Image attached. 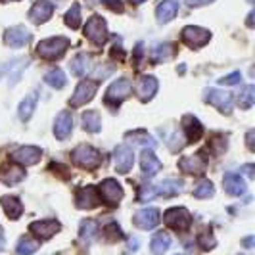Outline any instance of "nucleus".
<instances>
[{
  "label": "nucleus",
  "instance_id": "obj_43",
  "mask_svg": "<svg viewBox=\"0 0 255 255\" xmlns=\"http://www.w3.org/2000/svg\"><path fill=\"white\" fill-rule=\"evenodd\" d=\"M240 81H242V75H240V73H230L229 77H223L219 83H221V85H238Z\"/></svg>",
  "mask_w": 255,
  "mask_h": 255
},
{
  "label": "nucleus",
  "instance_id": "obj_42",
  "mask_svg": "<svg viewBox=\"0 0 255 255\" xmlns=\"http://www.w3.org/2000/svg\"><path fill=\"white\" fill-rule=\"evenodd\" d=\"M106 234L110 236V240H117V238H121V229H119V225H115V223L108 225V227H106Z\"/></svg>",
  "mask_w": 255,
  "mask_h": 255
},
{
  "label": "nucleus",
  "instance_id": "obj_47",
  "mask_svg": "<svg viewBox=\"0 0 255 255\" xmlns=\"http://www.w3.org/2000/svg\"><path fill=\"white\" fill-rule=\"evenodd\" d=\"M244 171H246V173L250 175V179H254V177H255V173H254V165H246V167H244Z\"/></svg>",
  "mask_w": 255,
  "mask_h": 255
},
{
  "label": "nucleus",
  "instance_id": "obj_23",
  "mask_svg": "<svg viewBox=\"0 0 255 255\" xmlns=\"http://www.w3.org/2000/svg\"><path fill=\"white\" fill-rule=\"evenodd\" d=\"M153 188V196H163V198H173L177 196L179 192H182V180H163L159 182L157 186H152Z\"/></svg>",
  "mask_w": 255,
  "mask_h": 255
},
{
  "label": "nucleus",
  "instance_id": "obj_2",
  "mask_svg": "<svg viewBox=\"0 0 255 255\" xmlns=\"http://www.w3.org/2000/svg\"><path fill=\"white\" fill-rule=\"evenodd\" d=\"M71 161L77 167H83V169H96L102 163V155L90 144H81L71 152Z\"/></svg>",
  "mask_w": 255,
  "mask_h": 255
},
{
  "label": "nucleus",
  "instance_id": "obj_29",
  "mask_svg": "<svg viewBox=\"0 0 255 255\" xmlns=\"http://www.w3.org/2000/svg\"><path fill=\"white\" fill-rule=\"evenodd\" d=\"M83 128L87 132H100V128H102V117H100V114L94 112V110L83 114Z\"/></svg>",
  "mask_w": 255,
  "mask_h": 255
},
{
  "label": "nucleus",
  "instance_id": "obj_35",
  "mask_svg": "<svg viewBox=\"0 0 255 255\" xmlns=\"http://www.w3.org/2000/svg\"><path fill=\"white\" fill-rule=\"evenodd\" d=\"M64 21H65V25L71 27V29H79V27H81V6H79L77 2L67 10Z\"/></svg>",
  "mask_w": 255,
  "mask_h": 255
},
{
  "label": "nucleus",
  "instance_id": "obj_10",
  "mask_svg": "<svg viewBox=\"0 0 255 255\" xmlns=\"http://www.w3.org/2000/svg\"><path fill=\"white\" fill-rule=\"evenodd\" d=\"M10 157H12V161L19 163L21 167H29L40 161L42 152H40V148H37V146H21V148H17Z\"/></svg>",
  "mask_w": 255,
  "mask_h": 255
},
{
  "label": "nucleus",
  "instance_id": "obj_14",
  "mask_svg": "<svg viewBox=\"0 0 255 255\" xmlns=\"http://www.w3.org/2000/svg\"><path fill=\"white\" fill-rule=\"evenodd\" d=\"M132 223L142 230H152L153 227L159 223V209H157V207L140 209V211L132 217Z\"/></svg>",
  "mask_w": 255,
  "mask_h": 255
},
{
  "label": "nucleus",
  "instance_id": "obj_26",
  "mask_svg": "<svg viewBox=\"0 0 255 255\" xmlns=\"http://www.w3.org/2000/svg\"><path fill=\"white\" fill-rule=\"evenodd\" d=\"M0 204L4 207L6 215L12 219V221L21 217V213H23V204H21L19 198H15V196H4V198L0 200Z\"/></svg>",
  "mask_w": 255,
  "mask_h": 255
},
{
  "label": "nucleus",
  "instance_id": "obj_21",
  "mask_svg": "<svg viewBox=\"0 0 255 255\" xmlns=\"http://www.w3.org/2000/svg\"><path fill=\"white\" fill-rule=\"evenodd\" d=\"M182 128H184V136H188L186 142H198L204 134V125L194 115L182 117Z\"/></svg>",
  "mask_w": 255,
  "mask_h": 255
},
{
  "label": "nucleus",
  "instance_id": "obj_24",
  "mask_svg": "<svg viewBox=\"0 0 255 255\" xmlns=\"http://www.w3.org/2000/svg\"><path fill=\"white\" fill-rule=\"evenodd\" d=\"M25 179V171L21 169V167L17 165H8V167H2L0 169V180L4 182V184H19L21 180Z\"/></svg>",
  "mask_w": 255,
  "mask_h": 255
},
{
  "label": "nucleus",
  "instance_id": "obj_30",
  "mask_svg": "<svg viewBox=\"0 0 255 255\" xmlns=\"http://www.w3.org/2000/svg\"><path fill=\"white\" fill-rule=\"evenodd\" d=\"M89 65H90V56L89 54H85V52H81V54H77V58L71 62V73L77 77H83L87 75V71H89Z\"/></svg>",
  "mask_w": 255,
  "mask_h": 255
},
{
  "label": "nucleus",
  "instance_id": "obj_7",
  "mask_svg": "<svg viewBox=\"0 0 255 255\" xmlns=\"http://www.w3.org/2000/svg\"><path fill=\"white\" fill-rule=\"evenodd\" d=\"M180 38H182L184 44H188V46H192V48H202V46H205V44L209 42L211 33H209L207 29H204V27L188 25L182 29Z\"/></svg>",
  "mask_w": 255,
  "mask_h": 255
},
{
  "label": "nucleus",
  "instance_id": "obj_1",
  "mask_svg": "<svg viewBox=\"0 0 255 255\" xmlns=\"http://www.w3.org/2000/svg\"><path fill=\"white\" fill-rule=\"evenodd\" d=\"M67 48H69V40L65 37H52V38H46V40H40V42H38L37 54L42 60L54 62V60H60Z\"/></svg>",
  "mask_w": 255,
  "mask_h": 255
},
{
  "label": "nucleus",
  "instance_id": "obj_44",
  "mask_svg": "<svg viewBox=\"0 0 255 255\" xmlns=\"http://www.w3.org/2000/svg\"><path fill=\"white\" fill-rule=\"evenodd\" d=\"M104 6H108L110 10H114V12H123V2L121 0H102Z\"/></svg>",
  "mask_w": 255,
  "mask_h": 255
},
{
  "label": "nucleus",
  "instance_id": "obj_13",
  "mask_svg": "<svg viewBox=\"0 0 255 255\" xmlns=\"http://www.w3.org/2000/svg\"><path fill=\"white\" fill-rule=\"evenodd\" d=\"M159 89V83H157V79L153 75H144L140 77V81L136 83V96H138V100L140 102H150L153 96H155V92Z\"/></svg>",
  "mask_w": 255,
  "mask_h": 255
},
{
  "label": "nucleus",
  "instance_id": "obj_27",
  "mask_svg": "<svg viewBox=\"0 0 255 255\" xmlns=\"http://www.w3.org/2000/svg\"><path fill=\"white\" fill-rule=\"evenodd\" d=\"M37 102H38V92H31L29 96H25V98L21 100V104H19V117H21L23 121H29L31 115L35 114Z\"/></svg>",
  "mask_w": 255,
  "mask_h": 255
},
{
  "label": "nucleus",
  "instance_id": "obj_9",
  "mask_svg": "<svg viewBox=\"0 0 255 255\" xmlns=\"http://www.w3.org/2000/svg\"><path fill=\"white\" fill-rule=\"evenodd\" d=\"M205 102L215 106L219 112H223V114H232V94L227 92V90L209 89L205 92Z\"/></svg>",
  "mask_w": 255,
  "mask_h": 255
},
{
  "label": "nucleus",
  "instance_id": "obj_31",
  "mask_svg": "<svg viewBox=\"0 0 255 255\" xmlns=\"http://www.w3.org/2000/svg\"><path fill=\"white\" fill-rule=\"evenodd\" d=\"M175 52L177 48L171 44V42H163V44H157L152 52V58L153 62H167V60H171L173 56H175Z\"/></svg>",
  "mask_w": 255,
  "mask_h": 255
},
{
  "label": "nucleus",
  "instance_id": "obj_50",
  "mask_svg": "<svg viewBox=\"0 0 255 255\" xmlns=\"http://www.w3.org/2000/svg\"><path fill=\"white\" fill-rule=\"evenodd\" d=\"M2 246H4V234H2V229H0V250H2Z\"/></svg>",
  "mask_w": 255,
  "mask_h": 255
},
{
  "label": "nucleus",
  "instance_id": "obj_5",
  "mask_svg": "<svg viewBox=\"0 0 255 255\" xmlns=\"http://www.w3.org/2000/svg\"><path fill=\"white\" fill-rule=\"evenodd\" d=\"M163 221H165V225L169 227V229H175V230L184 232V230L190 229L192 215L188 213L186 207H171L169 211H165Z\"/></svg>",
  "mask_w": 255,
  "mask_h": 255
},
{
  "label": "nucleus",
  "instance_id": "obj_12",
  "mask_svg": "<svg viewBox=\"0 0 255 255\" xmlns=\"http://www.w3.org/2000/svg\"><path fill=\"white\" fill-rule=\"evenodd\" d=\"M52 13H54V4H52V0H37L33 6H31V10H29V19L33 21V23H46L48 19L52 17Z\"/></svg>",
  "mask_w": 255,
  "mask_h": 255
},
{
  "label": "nucleus",
  "instance_id": "obj_53",
  "mask_svg": "<svg viewBox=\"0 0 255 255\" xmlns=\"http://www.w3.org/2000/svg\"><path fill=\"white\" fill-rule=\"evenodd\" d=\"M0 75H2V69H0Z\"/></svg>",
  "mask_w": 255,
  "mask_h": 255
},
{
  "label": "nucleus",
  "instance_id": "obj_34",
  "mask_svg": "<svg viewBox=\"0 0 255 255\" xmlns=\"http://www.w3.org/2000/svg\"><path fill=\"white\" fill-rule=\"evenodd\" d=\"M27 65H29V62L27 60H13V62H10L8 64V79H10V83H17L19 79H21V71L25 69Z\"/></svg>",
  "mask_w": 255,
  "mask_h": 255
},
{
  "label": "nucleus",
  "instance_id": "obj_41",
  "mask_svg": "<svg viewBox=\"0 0 255 255\" xmlns=\"http://www.w3.org/2000/svg\"><path fill=\"white\" fill-rule=\"evenodd\" d=\"M198 242L202 244V248L204 250H211V248H215V238L205 230V232H202L200 234V238H198Z\"/></svg>",
  "mask_w": 255,
  "mask_h": 255
},
{
  "label": "nucleus",
  "instance_id": "obj_17",
  "mask_svg": "<svg viewBox=\"0 0 255 255\" xmlns=\"http://www.w3.org/2000/svg\"><path fill=\"white\" fill-rule=\"evenodd\" d=\"M75 204L79 209H92V207L100 204V196H98L94 186H85V188L77 192Z\"/></svg>",
  "mask_w": 255,
  "mask_h": 255
},
{
  "label": "nucleus",
  "instance_id": "obj_38",
  "mask_svg": "<svg viewBox=\"0 0 255 255\" xmlns=\"http://www.w3.org/2000/svg\"><path fill=\"white\" fill-rule=\"evenodd\" d=\"M127 136L134 142V144H140V146H144L146 150H148V146H150V148H153V146H155V140H153V138L148 134V132H146V130H134V132H128Z\"/></svg>",
  "mask_w": 255,
  "mask_h": 255
},
{
  "label": "nucleus",
  "instance_id": "obj_51",
  "mask_svg": "<svg viewBox=\"0 0 255 255\" xmlns=\"http://www.w3.org/2000/svg\"><path fill=\"white\" fill-rule=\"evenodd\" d=\"M132 4H142V2H146V0H130Z\"/></svg>",
  "mask_w": 255,
  "mask_h": 255
},
{
  "label": "nucleus",
  "instance_id": "obj_32",
  "mask_svg": "<svg viewBox=\"0 0 255 255\" xmlns=\"http://www.w3.org/2000/svg\"><path fill=\"white\" fill-rule=\"evenodd\" d=\"M96 232H98V225H96V221L87 219V221H83V223H81V240H83V242L90 244L92 240H94Z\"/></svg>",
  "mask_w": 255,
  "mask_h": 255
},
{
  "label": "nucleus",
  "instance_id": "obj_52",
  "mask_svg": "<svg viewBox=\"0 0 255 255\" xmlns=\"http://www.w3.org/2000/svg\"><path fill=\"white\" fill-rule=\"evenodd\" d=\"M0 2H15V0H0Z\"/></svg>",
  "mask_w": 255,
  "mask_h": 255
},
{
  "label": "nucleus",
  "instance_id": "obj_16",
  "mask_svg": "<svg viewBox=\"0 0 255 255\" xmlns=\"http://www.w3.org/2000/svg\"><path fill=\"white\" fill-rule=\"evenodd\" d=\"M29 229H31V232H33L37 238L48 240V238H52V236L60 230V223L54 221V219H46V221H37V223H33Z\"/></svg>",
  "mask_w": 255,
  "mask_h": 255
},
{
  "label": "nucleus",
  "instance_id": "obj_33",
  "mask_svg": "<svg viewBox=\"0 0 255 255\" xmlns=\"http://www.w3.org/2000/svg\"><path fill=\"white\" fill-rule=\"evenodd\" d=\"M44 83H48L54 89H64L65 83H67V77L64 75L62 69H52L44 75Z\"/></svg>",
  "mask_w": 255,
  "mask_h": 255
},
{
  "label": "nucleus",
  "instance_id": "obj_49",
  "mask_svg": "<svg viewBox=\"0 0 255 255\" xmlns=\"http://www.w3.org/2000/svg\"><path fill=\"white\" fill-rule=\"evenodd\" d=\"M254 13H255V12H250V17H248V27L254 25Z\"/></svg>",
  "mask_w": 255,
  "mask_h": 255
},
{
  "label": "nucleus",
  "instance_id": "obj_19",
  "mask_svg": "<svg viewBox=\"0 0 255 255\" xmlns=\"http://www.w3.org/2000/svg\"><path fill=\"white\" fill-rule=\"evenodd\" d=\"M71 130H73V117H71V114L69 112H60L58 117H56V121H54V134H56V138L65 140L71 134Z\"/></svg>",
  "mask_w": 255,
  "mask_h": 255
},
{
  "label": "nucleus",
  "instance_id": "obj_48",
  "mask_svg": "<svg viewBox=\"0 0 255 255\" xmlns=\"http://www.w3.org/2000/svg\"><path fill=\"white\" fill-rule=\"evenodd\" d=\"M252 244H254V236H250V238L244 240V246H246V248H252Z\"/></svg>",
  "mask_w": 255,
  "mask_h": 255
},
{
  "label": "nucleus",
  "instance_id": "obj_39",
  "mask_svg": "<svg viewBox=\"0 0 255 255\" xmlns=\"http://www.w3.org/2000/svg\"><path fill=\"white\" fill-rule=\"evenodd\" d=\"M255 102V87L254 85H248L246 89L242 90V94H240V106H242L244 110H250Z\"/></svg>",
  "mask_w": 255,
  "mask_h": 255
},
{
  "label": "nucleus",
  "instance_id": "obj_3",
  "mask_svg": "<svg viewBox=\"0 0 255 255\" xmlns=\"http://www.w3.org/2000/svg\"><path fill=\"white\" fill-rule=\"evenodd\" d=\"M130 92H132V83L128 81L127 77H121V79H117L114 85L108 89L104 100H106L108 106H119L125 98L130 96Z\"/></svg>",
  "mask_w": 255,
  "mask_h": 255
},
{
  "label": "nucleus",
  "instance_id": "obj_36",
  "mask_svg": "<svg viewBox=\"0 0 255 255\" xmlns=\"http://www.w3.org/2000/svg\"><path fill=\"white\" fill-rule=\"evenodd\" d=\"M38 240H33V238H29V236H23L19 242H17V254L19 255H31V254H35L38 250Z\"/></svg>",
  "mask_w": 255,
  "mask_h": 255
},
{
  "label": "nucleus",
  "instance_id": "obj_28",
  "mask_svg": "<svg viewBox=\"0 0 255 255\" xmlns=\"http://www.w3.org/2000/svg\"><path fill=\"white\" fill-rule=\"evenodd\" d=\"M171 246V236L167 232H157L153 234L152 242H150V250L153 255H163Z\"/></svg>",
  "mask_w": 255,
  "mask_h": 255
},
{
  "label": "nucleus",
  "instance_id": "obj_20",
  "mask_svg": "<svg viewBox=\"0 0 255 255\" xmlns=\"http://www.w3.org/2000/svg\"><path fill=\"white\" fill-rule=\"evenodd\" d=\"M179 13V0H163L155 8V19L159 23H169Z\"/></svg>",
  "mask_w": 255,
  "mask_h": 255
},
{
  "label": "nucleus",
  "instance_id": "obj_8",
  "mask_svg": "<svg viewBox=\"0 0 255 255\" xmlns=\"http://www.w3.org/2000/svg\"><path fill=\"white\" fill-rule=\"evenodd\" d=\"M114 163H115V171L117 173H128L132 169V163H134V152L132 148L127 146V144H119L114 150Z\"/></svg>",
  "mask_w": 255,
  "mask_h": 255
},
{
  "label": "nucleus",
  "instance_id": "obj_4",
  "mask_svg": "<svg viewBox=\"0 0 255 255\" xmlns=\"http://www.w3.org/2000/svg\"><path fill=\"white\" fill-rule=\"evenodd\" d=\"M85 35L89 40H92L96 46H102L108 40V25L102 15H92L87 25H85Z\"/></svg>",
  "mask_w": 255,
  "mask_h": 255
},
{
  "label": "nucleus",
  "instance_id": "obj_25",
  "mask_svg": "<svg viewBox=\"0 0 255 255\" xmlns=\"http://www.w3.org/2000/svg\"><path fill=\"white\" fill-rule=\"evenodd\" d=\"M140 167H142V173H144V175L153 177V175H157V173H159V169H161V161L155 157V153H153L152 150H146L140 157Z\"/></svg>",
  "mask_w": 255,
  "mask_h": 255
},
{
  "label": "nucleus",
  "instance_id": "obj_15",
  "mask_svg": "<svg viewBox=\"0 0 255 255\" xmlns=\"http://www.w3.org/2000/svg\"><path fill=\"white\" fill-rule=\"evenodd\" d=\"M31 38H33V35L27 29H23V27H12V29H8L4 33V42L10 48H21V46H25Z\"/></svg>",
  "mask_w": 255,
  "mask_h": 255
},
{
  "label": "nucleus",
  "instance_id": "obj_18",
  "mask_svg": "<svg viewBox=\"0 0 255 255\" xmlns=\"http://www.w3.org/2000/svg\"><path fill=\"white\" fill-rule=\"evenodd\" d=\"M179 167L184 173H188V175H202L205 171V167H207V163H205L202 153H196V155H186V157H182L179 161Z\"/></svg>",
  "mask_w": 255,
  "mask_h": 255
},
{
  "label": "nucleus",
  "instance_id": "obj_22",
  "mask_svg": "<svg viewBox=\"0 0 255 255\" xmlns=\"http://www.w3.org/2000/svg\"><path fill=\"white\" fill-rule=\"evenodd\" d=\"M223 186H225V190L229 192L230 196H242L248 190V184L236 173H227L225 179H223Z\"/></svg>",
  "mask_w": 255,
  "mask_h": 255
},
{
  "label": "nucleus",
  "instance_id": "obj_40",
  "mask_svg": "<svg viewBox=\"0 0 255 255\" xmlns=\"http://www.w3.org/2000/svg\"><path fill=\"white\" fill-rule=\"evenodd\" d=\"M209 146H211V150L215 153H223L227 150V138H223V136H213V138L209 140Z\"/></svg>",
  "mask_w": 255,
  "mask_h": 255
},
{
  "label": "nucleus",
  "instance_id": "obj_45",
  "mask_svg": "<svg viewBox=\"0 0 255 255\" xmlns=\"http://www.w3.org/2000/svg\"><path fill=\"white\" fill-rule=\"evenodd\" d=\"M213 0H186V4L190 8H200V6H205V4H211Z\"/></svg>",
  "mask_w": 255,
  "mask_h": 255
},
{
  "label": "nucleus",
  "instance_id": "obj_6",
  "mask_svg": "<svg viewBox=\"0 0 255 255\" xmlns=\"http://www.w3.org/2000/svg\"><path fill=\"white\" fill-rule=\"evenodd\" d=\"M96 90H98V83H96V81H89V79L81 81V83L77 85L71 100H69V106H71V108H81V106L89 104L90 100L96 96Z\"/></svg>",
  "mask_w": 255,
  "mask_h": 255
},
{
  "label": "nucleus",
  "instance_id": "obj_11",
  "mask_svg": "<svg viewBox=\"0 0 255 255\" xmlns=\"http://www.w3.org/2000/svg\"><path fill=\"white\" fill-rule=\"evenodd\" d=\"M100 198H102L104 202L108 205H117L121 202V198H123V188H121V184L114 179H106L100 184Z\"/></svg>",
  "mask_w": 255,
  "mask_h": 255
},
{
  "label": "nucleus",
  "instance_id": "obj_37",
  "mask_svg": "<svg viewBox=\"0 0 255 255\" xmlns=\"http://www.w3.org/2000/svg\"><path fill=\"white\" fill-rule=\"evenodd\" d=\"M213 194H215V186H213L211 180H202V182H198V186L194 188V198H198V200L211 198Z\"/></svg>",
  "mask_w": 255,
  "mask_h": 255
},
{
  "label": "nucleus",
  "instance_id": "obj_46",
  "mask_svg": "<svg viewBox=\"0 0 255 255\" xmlns=\"http://www.w3.org/2000/svg\"><path fill=\"white\" fill-rule=\"evenodd\" d=\"M254 136H255V130H250V132H248V136H246V140H248V148H250V150H255Z\"/></svg>",
  "mask_w": 255,
  "mask_h": 255
}]
</instances>
